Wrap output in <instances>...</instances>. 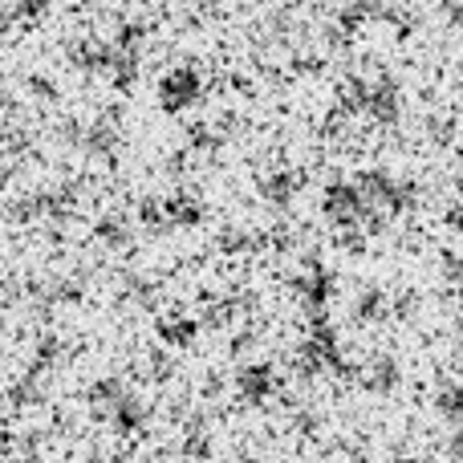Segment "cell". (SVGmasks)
Returning a JSON list of instances; mask_svg holds the SVG:
<instances>
[{
  "label": "cell",
  "mask_w": 463,
  "mask_h": 463,
  "mask_svg": "<svg viewBox=\"0 0 463 463\" xmlns=\"http://www.w3.org/2000/svg\"><path fill=\"white\" fill-rule=\"evenodd\" d=\"M435 415H439L448 427L463 423V383H459V378L439 383V391H435Z\"/></svg>",
  "instance_id": "obj_1"
},
{
  "label": "cell",
  "mask_w": 463,
  "mask_h": 463,
  "mask_svg": "<svg viewBox=\"0 0 463 463\" xmlns=\"http://www.w3.org/2000/svg\"><path fill=\"white\" fill-rule=\"evenodd\" d=\"M448 456L456 459V463H463V423H459V427H451V439H448Z\"/></svg>",
  "instance_id": "obj_2"
}]
</instances>
